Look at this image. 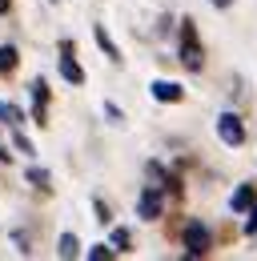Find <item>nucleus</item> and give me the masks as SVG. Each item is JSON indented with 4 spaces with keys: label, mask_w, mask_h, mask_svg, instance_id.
<instances>
[{
    "label": "nucleus",
    "mask_w": 257,
    "mask_h": 261,
    "mask_svg": "<svg viewBox=\"0 0 257 261\" xmlns=\"http://www.w3.org/2000/svg\"><path fill=\"white\" fill-rule=\"evenodd\" d=\"M209 4H217V8H229V4H233V0H209Z\"/></svg>",
    "instance_id": "b1692460"
},
{
    "label": "nucleus",
    "mask_w": 257,
    "mask_h": 261,
    "mask_svg": "<svg viewBox=\"0 0 257 261\" xmlns=\"http://www.w3.org/2000/svg\"><path fill=\"white\" fill-rule=\"evenodd\" d=\"M57 253H61V257H76V253H81V241H76V233H61V241H57Z\"/></svg>",
    "instance_id": "ddd939ff"
},
{
    "label": "nucleus",
    "mask_w": 257,
    "mask_h": 261,
    "mask_svg": "<svg viewBox=\"0 0 257 261\" xmlns=\"http://www.w3.org/2000/svg\"><path fill=\"white\" fill-rule=\"evenodd\" d=\"M93 36H96V44H100V53H105L113 65H121V48L113 44V36L105 33V24H93Z\"/></svg>",
    "instance_id": "1a4fd4ad"
},
{
    "label": "nucleus",
    "mask_w": 257,
    "mask_h": 261,
    "mask_svg": "<svg viewBox=\"0 0 257 261\" xmlns=\"http://www.w3.org/2000/svg\"><path fill=\"white\" fill-rule=\"evenodd\" d=\"M24 177H29V185H36L40 193H48V189H53V177H48V169H36V165H32Z\"/></svg>",
    "instance_id": "9b49d317"
},
{
    "label": "nucleus",
    "mask_w": 257,
    "mask_h": 261,
    "mask_svg": "<svg viewBox=\"0 0 257 261\" xmlns=\"http://www.w3.org/2000/svg\"><path fill=\"white\" fill-rule=\"evenodd\" d=\"M149 93H153V100H161V105H177V100H185V85H177V81H153L149 85Z\"/></svg>",
    "instance_id": "0eeeda50"
},
{
    "label": "nucleus",
    "mask_w": 257,
    "mask_h": 261,
    "mask_svg": "<svg viewBox=\"0 0 257 261\" xmlns=\"http://www.w3.org/2000/svg\"><path fill=\"white\" fill-rule=\"evenodd\" d=\"M12 145H16V153H32V141H29V137H24L20 129L12 133Z\"/></svg>",
    "instance_id": "f3484780"
},
{
    "label": "nucleus",
    "mask_w": 257,
    "mask_h": 261,
    "mask_svg": "<svg viewBox=\"0 0 257 261\" xmlns=\"http://www.w3.org/2000/svg\"><path fill=\"white\" fill-rule=\"evenodd\" d=\"M16 65H20V53L12 44H0V72H16Z\"/></svg>",
    "instance_id": "f8f14e48"
},
{
    "label": "nucleus",
    "mask_w": 257,
    "mask_h": 261,
    "mask_svg": "<svg viewBox=\"0 0 257 261\" xmlns=\"http://www.w3.org/2000/svg\"><path fill=\"white\" fill-rule=\"evenodd\" d=\"M8 161H12V153H8L4 145H0V165H8Z\"/></svg>",
    "instance_id": "4be33fe9"
},
{
    "label": "nucleus",
    "mask_w": 257,
    "mask_h": 261,
    "mask_svg": "<svg viewBox=\"0 0 257 261\" xmlns=\"http://www.w3.org/2000/svg\"><path fill=\"white\" fill-rule=\"evenodd\" d=\"M217 137H221V145H229V149L245 145V121L237 113H221L217 117Z\"/></svg>",
    "instance_id": "7ed1b4c3"
},
{
    "label": "nucleus",
    "mask_w": 257,
    "mask_h": 261,
    "mask_svg": "<svg viewBox=\"0 0 257 261\" xmlns=\"http://www.w3.org/2000/svg\"><path fill=\"white\" fill-rule=\"evenodd\" d=\"M161 209H165V201H161V185H145V189H141V197H137V217L157 221Z\"/></svg>",
    "instance_id": "20e7f679"
},
{
    "label": "nucleus",
    "mask_w": 257,
    "mask_h": 261,
    "mask_svg": "<svg viewBox=\"0 0 257 261\" xmlns=\"http://www.w3.org/2000/svg\"><path fill=\"white\" fill-rule=\"evenodd\" d=\"M76 48H72V40H61V76L68 85H85V68L76 65V57H72Z\"/></svg>",
    "instance_id": "423d86ee"
},
{
    "label": "nucleus",
    "mask_w": 257,
    "mask_h": 261,
    "mask_svg": "<svg viewBox=\"0 0 257 261\" xmlns=\"http://www.w3.org/2000/svg\"><path fill=\"white\" fill-rule=\"evenodd\" d=\"M181 241H185V257H205L213 249V237H209V229L201 221H189L185 233H181Z\"/></svg>",
    "instance_id": "f03ea898"
},
{
    "label": "nucleus",
    "mask_w": 257,
    "mask_h": 261,
    "mask_svg": "<svg viewBox=\"0 0 257 261\" xmlns=\"http://www.w3.org/2000/svg\"><path fill=\"white\" fill-rule=\"evenodd\" d=\"M20 121H24V113H20L16 105H8V125H20Z\"/></svg>",
    "instance_id": "aec40b11"
},
{
    "label": "nucleus",
    "mask_w": 257,
    "mask_h": 261,
    "mask_svg": "<svg viewBox=\"0 0 257 261\" xmlns=\"http://www.w3.org/2000/svg\"><path fill=\"white\" fill-rule=\"evenodd\" d=\"M0 125H8V105L0 100Z\"/></svg>",
    "instance_id": "412c9836"
},
{
    "label": "nucleus",
    "mask_w": 257,
    "mask_h": 261,
    "mask_svg": "<svg viewBox=\"0 0 257 261\" xmlns=\"http://www.w3.org/2000/svg\"><path fill=\"white\" fill-rule=\"evenodd\" d=\"M245 233H249V237H253V233H257V205H253V209H249V217H245Z\"/></svg>",
    "instance_id": "6ab92c4d"
},
{
    "label": "nucleus",
    "mask_w": 257,
    "mask_h": 261,
    "mask_svg": "<svg viewBox=\"0 0 257 261\" xmlns=\"http://www.w3.org/2000/svg\"><path fill=\"white\" fill-rule=\"evenodd\" d=\"M128 245H133L128 229H113V249H117V253H128Z\"/></svg>",
    "instance_id": "4468645a"
},
{
    "label": "nucleus",
    "mask_w": 257,
    "mask_h": 261,
    "mask_svg": "<svg viewBox=\"0 0 257 261\" xmlns=\"http://www.w3.org/2000/svg\"><path fill=\"white\" fill-rule=\"evenodd\" d=\"M93 209H96V221H100V225H109V221H113V213H109V205H105L100 197L93 201Z\"/></svg>",
    "instance_id": "dca6fc26"
},
{
    "label": "nucleus",
    "mask_w": 257,
    "mask_h": 261,
    "mask_svg": "<svg viewBox=\"0 0 257 261\" xmlns=\"http://www.w3.org/2000/svg\"><path fill=\"white\" fill-rule=\"evenodd\" d=\"M105 117H109V121H113V125H121V121H125V117H121V109H117V105H113V100H109V105H105Z\"/></svg>",
    "instance_id": "a211bd4d"
},
{
    "label": "nucleus",
    "mask_w": 257,
    "mask_h": 261,
    "mask_svg": "<svg viewBox=\"0 0 257 261\" xmlns=\"http://www.w3.org/2000/svg\"><path fill=\"white\" fill-rule=\"evenodd\" d=\"M89 257H93V261H109V257H117V249H113V245H93Z\"/></svg>",
    "instance_id": "2eb2a0df"
},
{
    "label": "nucleus",
    "mask_w": 257,
    "mask_h": 261,
    "mask_svg": "<svg viewBox=\"0 0 257 261\" xmlns=\"http://www.w3.org/2000/svg\"><path fill=\"white\" fill-rule=\"evenodd\" d=\"M253 205H257V189H253V185H241V189L233 193V201H229L233 213H249Z\"/></svg>",
    "instance_id": "6e6552de"
},
{
    "label": "nucleus",
    "mask_w": 257,
    "mask_h": 261,
    "mask_svg": "<svg viewBox=\"0 0 257 261\" xmlns=\"http://www.w3.org/2000/svg\"><path fill=\"white\" fill-rule=\"evenodd\" d=\"M181 65L189 68V72H201V65H205V53H201V36H197V24H193L189 16L181 20Z\"/></svg>",
    "instance_id": "f257e3e1"
},
{
    "label": "nucleus",
    "mask_w": 257,
    "mask_h": 261,
    "mask_svg": "<svg viewBox=\"0 0 257 261\" xmlns=\"http://www.w3.org/2000/svg\"><path fill=\"white\" fill-rule=\"evenodd\" d=\"M29 89H32V121H36V125H48V97H53V93H48L44 76H36Z\"/></svg>",
    "instance_id": "39448f33"
},
{
    "label": "nucleus",
    "mask_w": 257,
    "mask_h": 261,
    "mask_svg": "<svg viewBox=\"0 0 257 261\" xmlns=\"http://www.w3.org/2000/svg\"><path fill=\"white\" fill-rule=\"evenodd\" d=\"M149 177H153V181H161V189H165V193H181V181H177L173 173H165L157 161H149Z\"/></svg>",
    "instance_id": "9d476101"
},
{
    "label": "nucleus",
    "mask_w": 257,
    "mask_h": 261,
    "mask_svg": "<svg viewBox=\"0 0 257 261\" xmlns=\"http://www.w3.org/2000/svg\"><path fill=\"white\" fill-rule=\"evenodd\" d=\"M8 8H12V0H0V16H4V12H8Z\"/></svg>",
    "instance_id": "5701e85b"
}]
</instances>
